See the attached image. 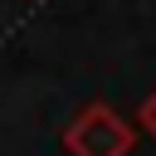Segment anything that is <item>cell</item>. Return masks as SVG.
<instances>
[{
  "label": "cell",
  "instance_id": "6da1fadb",
  "mask_svg": "<svg viewBox=\"0 0 156 156\" xmlns=\"http://www.w3.org/2000/svg\"><path fill=\"white\" fill-rule=\"evenodd\" d=\"M58 141H63L68 156H132V146H136V122H127L112 102L93 98V102H83V107L63 122Z\"/></svg>",
  "mask_w": 156,
  "mask_h": 156
},
{
  "label": "cell",
  "instance_id": "7a4b0ae2",
  "mask_svg": "<svg viewBox=\"0 0 156 156\" xmlns=\"http://www.w3.org/2000/svg\"><path fill=\"white\" fill-rule=\"evenodd\" d=\"M136 127L156 141V93H146V98H141V107H136Z\"/></svg>",
  "mask_w": 156,
  "mask_h": 156
}]
</instances>
